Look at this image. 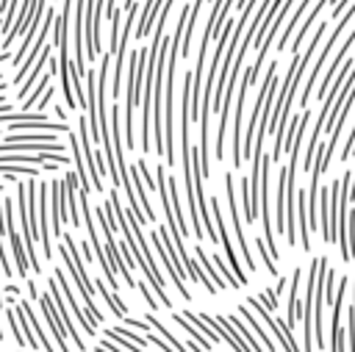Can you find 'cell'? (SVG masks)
Returning a JSON list of instances; mask_svg holds the SVG:
<instances>
[{"instance_id":"6da1fadb","label":"cell","mask_w":355,"mask_h":352,"mask_svg":"<svg viewBox=\"0 0 355 352\" xmlns=\"http://www.w3.org/2000/svg\"><path fill=\"white\" fill-rule=\"evenodd\" d=\"M189 14H191V6H183L180 8V17H178V28L172 33V42H169V55H166V86H164V94H166V108H164V155H166V164L172 166L178 152H175V69H178V55H180V47L183 44V30H186V22H189Z\"/></svg>"},{"instance_id":"7a4b0ae2","label":"cell","mask_w":355,"mask_h":352,"mask_svg":"<svg viewBox=\"0 0 355 352\" xmlns=\"http://www.w3.org/2000/svg\"><path fill=\"white\" fill-rule=\"evenodd\" d=\"M83 249H78V244L72 241V236L69 233H64V241L58 244V255H61V261H64V266H67V272L75 277V288H78V294L83 297V302H86V313L100 324L103 322V310H97V305H94V280L89 277V272H86V266H83V255H80Z\"/></svg>"},{"instance_id":"3957f363","label":"cell","mask_w":355,"mask_h":352,"mask_svg":"<svg viewBox=\"0 0 355 352\" xmlns=\"http://www.w3.org/2000/svg\"><path fill=\"white\" fill-rule=\"evenodd\" d=\"M355 17V0L347 6V11H344V19L333 28V33L327 36V44H322V53H319V58H316V64L311 67V75H308V80H305V89H302V94H300V105L302 108H308V100H311V94H313V86H316V78H319V72H322V67H324V61H327V55H330V50L336 47V42H338V36L344 33V28H347V22Z\"/></svg>"},{"instance_id":"277c9868","label":"cell","mask_w":355,"mask_h":352,"mask_svg":"<svg viewBox=\"0 0 355 352\" xmlns=\"http://www.w3.org/2000/svg\"><path fill=\"white\" fill-rule=\"evenodd\" d=\"M319 263L322 255L311 258L308 269V283H305V302H302V352H313V302H316V277H319Z\"/></svg>"},{"instance_id":"5b68a950","label":"cell","mask_w":355,"mask_h":352,"mask_svg":"<svg viewBox=\"0 0 355 352\" xmlns=\"http://www.w3.org/2000/svg\"><path fill=\"white\" fill-rule=\"evenodd\" d=\"M247 305L255 310V316L277 335V341H280V346L286 349V352H300V344H297V338H294V333H291V327H288V322H283V319H275L272 316V310L258 299V297H250L247 299Z\"/></svg>"},{"instance_id":"8992f818","label":"cell","mask_w":355,"mask_h":352,"mask_svg":"<svg viewBox=\"0 0 355 352\" xmlns=\"http://www.w3.org/2000/svg\"><path fill=\"white\" fill-rule=\"evenodd\" d=\"M252 86V69H244V78L236 89V111H233V169L241 166L244 161V144H241V119H244V100H247V89Z\"/></svg>"},{"instance_id":"52a82bcc","label":"cell","mask_w":355,"mask_h":352,"mask_svg":"<svg viewBox=\"0 0 355 352\" xmlns=\"http://www.w3.org/2000/svg\"><path fill=\"white\" fill-rule=\"evenodd\" d=\"M14 200H3V213H6V230H8V241H11V252H14V266H17V274L25 280L28 272H31V258H28V249L22 247V238H19V230L14 222Z\"/></svg>"},{"instance_id":"ba28073f","label":"cell","mask_w":355,"mask_h":352,"mask_svg":"<svg viewBox=\"0 0 355 352\" xmlns=\"http://www.w3.org/2000/svg\"><path fill=\"white\" fill-rule=\"evenodd\" d=\"M136 11H139V3H133L128 11H125V22H122V36H119V47H116V55H114V80H111V97H119L125 89H122V69H125V55H128V36L133 30V22H136Z\"/></svg>"},{"instance_id":"9c48e42d","label":"cell","mask_w":355,"mask_h":352,"mask_svg":"<svg viewBox=\"0 0 355 352\" xmlns=\"http://www.w3.org/2000/svg\"><path fill=\"white\" fill-rule=\"evenodd\" d=\"M225 197H227V211H230V225H233V233H236V241H239V249L244 255V266L250 272H255V258L250 252V244L244 238V227H241V219H239V202H236V194H233V172L225 175Z\"/></svg>"},{"instance_id":"30bf717a","label":"cell","mask_w":355,"mask_h":352,"mask_svg":"<svg viewBox=\"0 0 355 352\" xmlns=\"http://www.w3.org/2000/svg\"><path fill=\"white\" fill-rule=\"evenodd\" d=\"M211 213H214V222H216V230H219V244H222L225 261L230 263V269H233V274L239 277V283H241V285H247V274H244V266L239 263V255H236V249H233V244H230V238H227V227H225V219H222V208H219V200H216V197H211Z\"/></svg>"},{"instance_id":"8fae6325","label":"cell","mask_w":355,"mask_h":352,"mask_svg":"<svg viewBox=\"0 0 355 352\" xmlns=\"http://www.w3.org/2000/svg\"><path fill=\"white\" fill-rule=\"evenodd\" d=\"M39 310H42V316H44V322H47V327H50V333H53V338H55V344H58V349L61 352H69V344H67V327H64V322H61V316H58V310H55V302H53V297H50V291H44V294H39Z\"/></svg>"},{"instance_id":"7c38bea8","label":"cell","mask_w":355,"mask_h":352,"mask_svg":"<svg viewBox=\"0 0 355 352\" xmlns=\"http://www.w3.org/2000/svg\"><path fill=\"white\" fill-rule=\"evenodd\" d=\"M50 297H53V302H55V310H58V316H61V322H64V327H67V333H69V341L75 344V349H86V341L80 338V333L75 330V324H72V313H67V299H64V291H61V285H58V280L53 277L50 280Z\"/></svg>"},{"instance_id":"4fadbf2b","label":"cell","mask_w":355,"mask_h":352,"mask_svg":"<svg viewBox=\"0 0 355 352\" xmlns=\"http://www.w3.org/2000/svg\"><path fill=\"white\" fill-rule=\"evenodd\" d=\"M53 277L58 280V285H61V291H64V299H67V305H69V313H72V316L80 322V327H83V330L92 335V333H94V327H97V322H94V319L86 313V310H80V305H78V299H75V294H72V285L67 283V274H64V269L58 266Z\"/></svg>"},{"instance_id":"5bb4252c","label":"cell","mask_w":355,"mask_h":352,"mask_svg":"<svg viewBox=\"0 0 355 352\" xmlns=\"http://www.w3.org/2000/svg\"><path fill=\"white\" fill-rule=\"evenodd\" d=\"M78 183V175H69L64 177V222H67V213H69V225L80 227L83 225V213L78 211V202H80V191L75 188Z\"/></svg>"},{"instance_id":"9a60e30c","label":"cell","mask_w":355,"mask_h":352,"mask_svg":"<svg viewBox=\"0 0 355 352\" xmlns=\"http://www.w3.org/2000/svg\"><path fill=\"white\" fill-rule=\"evenodd\" d=\"M50 227L53 236H64V177H55L50 183Z\"/></svg>"},{"instance_id":"2e32d148","label":"cell","mask_w":355,"mask_h":352,"mask_svg":"<svg viewBox=\"0 0 355 352\" xmlns=\"http://www.w3.org/2000/svg\"><path fill=\"white\" fill-rule=\"evenodd\" d=\"M33 11H36V0H22V8H19V14H17V19H14L11 30L3 36L0 50H3V47H11V44H14V39H17V36H22V33L28 30V25H31V19H33Z\"/></svg>"},{"instance_id":"e0dca14e","label":"cell","mask_w":355,"mask_h":352,"mask_svg":"<svg viewBox=\"0 0 355 352\" xmlns=\"http://www.w3.org/2000/svg\"><path fill=\"white\" fill-rule=\"evenodd\" d=\"M67 141H69V147H72V161H75V166H78V183H80V191H86L89 194V166H86V155H83V147H80V136L78 133H67Z\"/></svg>"},{"instance_id":"ac0fdd59","label":"cell","mask_w":355,"mask_h":352,"mask_svg":"<svg viewBox=\"0 0 355 352\" xmlns=\"http://www.w3.org/2000/svg\"><path fill=\"white\" fill-rule=\"evenodd\" d=\"M94 291L103 297V302L114 310V316H119L122 322L128 319V305L119 299V294L114 291V288H108V280H94Z\"/></svg>"},{"instance_id":"d6986e66","label":"cell","mask_w":355,"mask_h":352,"mask_svg":"<svg viewBox=\"0 0 355 352\" xmlns=\"http://www.w3.org/2000/svg\"><path fill=\"white\" fill-rule=\"evenodd\" d=\"M300 280H302V269L294 266V274H291V283H288V327L294 330L297 319L302 316L300 310Z\"/></svg>"},{"instance_id":"ffe728a7","label":"cell","mask_w":355,"mask_h":352,"mask_svg":"<svg viewBox=\"0 0 355 352\" xmlns=\"http://www.w3.org/2000/svg\"><path fill=\"white\" fill-rule=\"evenodd\" d=\"M164 0H144L141 6V17H139V25H136V39H144L155 22V11H161Z\"/></svg>"},{"instance_id":"44dd1931","label":"cell","mask_w":355,"mask_h":352,"mask_svg":"<svg viewBox=\"0 0 355 352\" xmlns=\"http://www.w3.org/2000/svg\"><path fill=\"white\" fill-rule=\"evenodd\" d=\"M239 316H241V319H244V322H247V324L252 327V333H255V335L261 338V344L266 346V352H275V341L269 338V333H263V327H261V322L255 319V310H252L250 305H239Z\"/></svg>"},{"instance_id":"7402d4cb","label":"cell","mask_w":355,"mask_h":352,"mask_svg":"<svg viewBox=\"0 0 355 352\" xmlns=\"http://www.w3.org/2000/svg\"><path fill=\"white\" fill-rule=\"evenodd\" d=\"M172 322H175V324H178V327L183 330V333H189V335H191V338H194V341H197V344H200V346H202L205 352H208V349L214 346V341H211L208 335H202V333H200V330H197V327H194V324H191V322H189V319H186L183 313L172 310Z\"/></svg>"},{"instance_id":"603a6c76","label":"cell","mask_w":355,"mask_h":352,"mask_svg":"<svg viewBox=\"0 0 355 352\" xmlns=\"http://www.w3.org/2000/svg\"><path fill=\"white\" fill-rule=\"evenodd\" d=\"M308 6H311V0H300V6H297V8H294V14H291V22H286V28H283V33H280L277 50H286V47H288V39H291V33H294V28H297L300 17L308 11Z\"/></svg>"},{"instance_id":"cb8c5ba5","label":"cell","mask_w":355,"mask_h":352,"mask_svg":"<svg viewBox=\"0 0 355 352\" xmlns=\"http://www.w3.org/2000/svg\"><path fill=\"white\" fill-rule=\"evenodd\" d=\"M194 252H197V261H200V266L205 269V274H208V277L214 280V285H216V288H225V285H227V280H225V277H222V274L216 272V263H214V261H211V258L205 255V249H202V247L197 244V247H194Z\"/></svg>"},{"instance_id":"d4e9b609","label":"cell","mask_w":355,"mask_h":352,"mask_svg":"<svg viewBox=\"0 0 355 352\" xmlns=\"http://www.w3.org/2000/svg\"><path fill=\"white\" fill-rule=\"evenodd\" d=\"M8 327H11V335H14V341H17V346L22 349V344H28L25 341V333H22V327H19V319H17V308L14 305H8Z\"/></svg>"},{"instance_id":"484cf974","label":"cell","mask_w":355,"mask_h":352,"mask_svg":"<svg viewBox=\"0 0 355 352\" xmlns=\"http://www.w3.org/2000/svg\"><path fill=\"white\" fill-rule=\"evenodd\" d=\"M3 236H8V230H6V213L0 211V269H3V274H14V269H11V263H8V258H6V249H3Z\"/></svg>"},{"instance_id":"4316f807","label":"cell","mask_w":355,"mask_h":352,"mask_svg":"<svg viewBox=\"0 0 355 352\" xmlns=\"http://www.w3.org/2000/svg\"><path fill=\"white\" fill-rule=\"evenodd\" d=\"M258 299H261L269 310H277V291H275V288H263V291L258 294Z\"/></svg>"},{"instance_id":"83f0119b","label":"cell","mask_w":355,"mask_h":352,"mask_svg":"<svg viewBox=\"0 0 355 352\" xmlns=\"http://www.w3.org/2000/svg\"><path fill=\"white\" fill-rule=\"evenodd\" d=\"M347 335H349V352H355V308L347 310Z\"/></svg>"},{"instance_id":"f1b7e54d","label":"cell","mask_w":355,"mask_h":352,"mask_svg":"<svg viewBox=\"0 0 355 352\" xmlns=\"http://www.w3.org/2000/svg\"><path fill=\"white\" fill-rule=\"evenodd\" d=\"M136 288H139V294H141V297H144V302H147V305H150V310H158V305H161V302H155V297H153V294H150V288H147V283H139V285H136Z\"/></svg>"},{"instance_id":"f546056e","label":"cell","mask_w":355,"mask_h":352,"mask_svg":"<svg viewBox=\"0 0 355 352\" xmlns=\"http://www.w3.org/2000/svg\"><path fill=\"white\" fill-rule=\"evenodd\" d=\"M114 330H116V333H122V335H125V338H130V341H133V344H139V346H144V344H147V341H150V338H147V335H139V333H130V330H128V327H114Z\"/></svg>"},{"instance_id":"4dcf8cb0","label":"cell","mask_w":355,"mask_h":352,"mask_svg":"<svg viewBox=\"0 0 355 352\" xmlns=\"http://www.w3.org/2000/svg\"><path fill=\"white\" fill-rule=\"evenodd\" d=\"M53 94H55V91H53V89H47V91H44V97H42V100L36 103V111H44V105H47V103L53 100Z\"/></svg>"},{"instance_id":"1f68e13d","label":"cell","mask_w":355,"mask_h":352,"mask_svg":"<svg viewBox=\"0 0 355 352\" xmlns=\"http://www.w3.org/2000/svg\"><path fill=\"white\" fill-rule=\"evenodd\" d=\"M347 3H352V0H338V3H336V6H333V17H341V14H344V11H347V8H344V6H347Z\"/></svg>"},{"instance_id":"d6a6232c","label":"cell","mask_w":355,"mask_h":352,"mask_svg":"<svg viewBox=\"0 0 355 352\" xmlns=\"http://www.w3.org/2000/svg\"><path fill=\"white\" fill-rule=\"evenodd\" d=\"M53 111H55V116H58V122H67V111H64V105H55Z\"/></svg>"},{"instance_id":"836d02e7","label":"cell","mask_w":355,"mask_h":352,"mask_svg":"<svg viewBox=\"0 0 355 352\" xmlns=\"http://www.w3.org/2000/svg\"><path fill=\"white\" fill-rule=\"evenodd\" d=\"M3 288H6V294H19V291H22V288L14 285V283H8V285H3Z\"/></svg>"},{"instance_id":"e575fe53","label":"cell","mask_w":355,"mask_h":352,"mask_svg":"<svg viewBox=\"0 0 355 352\" xmlns=\"http://www.w3.org/2000/svg\"><path fill=\"white\" fill-rule=\"evenodd\" d=\"M352 308H355V277H352Z\"/></svg>"},{"instance_id":"d590c367","label":"cell","mask_w":355,"mask_h":352,"mask_svg":"<svg viewBox=\"0 0 355 352\" xmlns=\"http://www.w3.org/2000/svg\"><path fill=\"white\" fill-rule=\"evenodd\" d=\"M0 341H3V330H0Z\"/></svg>"},{"instance_id":"8d00e7d4","label":"cell","mask_w":355,"mask_h":352,"mask_svg":"<svg viewBox=\"0 0 355 352\" xmlns=\"http://www.w3.org/2000/svg\"><path fill=\"white\" fill-rule=\"evenodd\" d=\"M19 352H28V349H19Z\"/></svg>"}]
</instances>
